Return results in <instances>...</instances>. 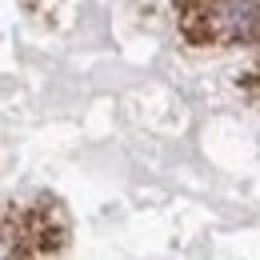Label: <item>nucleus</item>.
<instances>
[{
    "instance_id": "f257e3e1",
    "label": "nucleus",
    "mask_w": 260,
    "mask_h": 260,
    "mask_svg": "<svg viewBox=\"0 0 260 260\" xmlns=\"http://www.w3.org/2000/svg\"><path fill=\"white\" fill-rule=\"evenodd\" d=\"M208 40H252L260 36V8L252 0H208Z\"/></svg>"
}]
</instances>
